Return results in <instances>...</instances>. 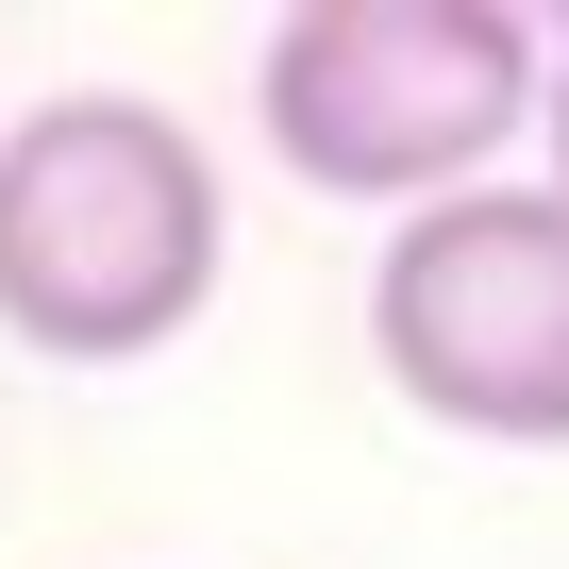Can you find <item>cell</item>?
<instances>
[{
    "instance_id": "3957f363",
    "label": "cell",
    "mask_w": 569,
    "mask_h": 569,
    "mask_svg": "<svg viewBox=\"0 0 569 569\" xmlns=\"http://www.w3.org/2000/svg\"><path fill=\"white\" fill-rule=\"evenodd\" d=\"M369 352L419 419L569 452V201L552 184H469L419 201L369 268Z\"/></svg>"
},
{
    "instance_id": "6da1fadb",
    "label": "cell",
    "mask_w": 569,
    "mask_h": 569,
    "mask_svg": "<svg viewBox=\"0 0 569 569\" xmlns=\"http://www.w3.org/2000/svg\"><path fill=\"white\" fill-rule=\"evenodd\" d=\"M234 268L218 151L151 84H68L0 118V336L51 369H134L168 352Z\"/></svg>"
},
{
    "instance_id": "7a4b0ae2",
    "label": "cell",
    "mask_w": 569,
    "mask_h": 569,
    "mask_svg": "<svg viewBox=\"0 0 569 569\" xmlns=\"http://www.w3.org/2000/svg\"><path fill=\"white\" fill-rule=\"evenodd\" d=\"M536 18L519 0H302L251 51V118L319 201H469L536 134Z\"/></svg>"
},
{
    "instance_id": "277c9868",
    "label": "cell",
    "mask_w": 569,
    "mask_h": 569,
    "mask_svg": "<svg viewBox=\"0 0 569 569\" xmlns=\"http://www.w3.org/2000/svg\"><path fill=\"white\" fill-rule=\"evenodd\" d=\"M536 134H552V201H569V34L536 51Z\"/></svg>"
}]
</instances>
